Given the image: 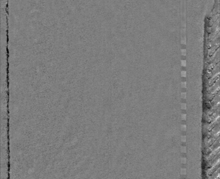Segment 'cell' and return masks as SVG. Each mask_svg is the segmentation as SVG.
<instances>
[{
  "label": "cell",
  "mask_w": 220,
  "mask_h": 179,
  "mask_svg": "<svg viewBox=\"0 0 220 179\" xmlns=\"http://www.w3.org/2000/svg\"><path fill=\"white\" fill-rule=\"evenodd\" d=\"M182 76H183V77H185V76H186V75H185V72H182Z\"/></svg>",
  "instance_id": "cell-1"
}]
</instances>
